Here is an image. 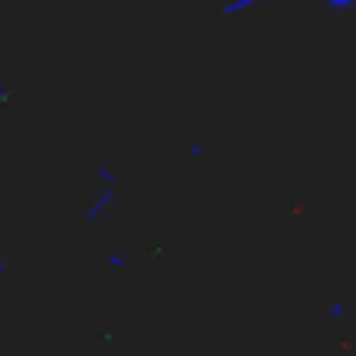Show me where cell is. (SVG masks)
Segmentation results:
<instances>
[{
	"instance_id": "1",
	"label": "cell",
	"mask_w": 356,
	"mask_h": 356,
	"mask_svg": "<svg viewBox=\"0 0 356 356\" xmlns=\"http://www.w3.org/2000/svg\"><path fill=\"white\" fill-rule=\"evenodd\" d=\"M325 4H328V8H339V11H342V8H353L356 0H325Z\"/></svg>"
}]
</instances>
